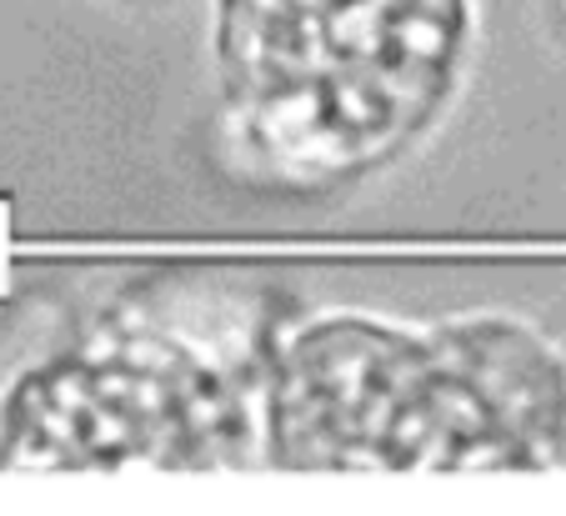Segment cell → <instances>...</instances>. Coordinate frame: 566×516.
I'll list each match as a JSON object with an SVG mask.
<instances>
[{
	"instance_id": "1",
	"label": "cell",
	"mask_w": 566,
	"mask_h": 516,
	"mask_svg": "<svg viewBox=\"0 0 566 516\" xmlns=\"http://www.w3.org/2000/svg\"><path fill=\"white\" fill-rule=\"evenodd\" d=\"M261 456L332 472H481L566 456V356L506 316L276 326Z\"/></svg>"
},
{
	"instance_id": "2",
	"label": "cell",
	"mask_w": 566,
	"mask_h": 516,
	"mask_svg": "<svg viewBox=\"0 0 566 516\" xmlns=\"http://www.w3.org/2000/svg\"><path fill=\"white\" fill-rule=\"evenodd\" d=\"M476 0H216L221 136L241 176L336 191L441 126Z\"/></svg>"
},
{
	"instance_id": "3",
	"label": "cell",
	"mask_w": 566,
	"mask_h": 516,
	"mask_svg": "<svg viewBox=\"0 0 566 516\" xmlns=\"http://www.w3.org/2000/svg\"><path fill=\"white\" fill-rule=\"evenodd\" d=\"M276 326L241 296L81 316L0 381V466H247Z\"/></svg>"
}]
</instances>
